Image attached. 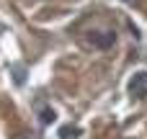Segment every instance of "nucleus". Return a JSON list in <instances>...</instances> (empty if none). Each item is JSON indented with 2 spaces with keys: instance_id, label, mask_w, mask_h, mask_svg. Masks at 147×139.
Returning <instances> with one entry per match:
<instances>
[{
  "instance_id": "5",
  "label": "nucleus",
  "mask_w": 147,
  "mask_h": 139,
  "mask_svg": "<svg viewBox=\"0 0 147 139\" xmlns=\"http://www.w3.org/2000/svg\"><path fill=\"white\" fill-rule=\"evenodd\" d=\"M13 72H16V83L21 85V83L26 80V77H23V70H21V67H13Z\"/></svg>"
},
{
  "instance_id": "6",
  "label": "nucleus",
  "mask_w": 147,
  "mask_h": 139,
  "mask_svg": "<svg viewBox=\"0 0 147 139\" xmlns=\"http://www.w3.org/2000/svg\"><path fill=\"white\" fill-rule=\"evenodd\" d=\"M16 139H31V137H16Z\"/></svg>"
},
{
  "instance_id": "4",
  "label": "nucleus",
  "mask_w": 147,
  "mask_h": 139,
  "mask_svg": "<svg viewBox=\"0 0 147 139\" xmlns=\"http://www.w3.org/2000/svg\"><path fill=\"white\" fill-rule=\"evenodd\" d=\"M59 137L62 139H78L80 137V129H78V126H62V129H59Z\"/></svg>"
},
{
  "instance_id": "7",
  "label": "nucleus",
  "mask_w": 147,
  "mask_h": 139,
  "mask_svg": "<svg viewBox=\"0 0 147 139\" xmlns=\"http://www.w3.org/2000/svg\"><path fill=\"white\" fill-rule=\"evenodd\" d=\"M124 3H129V0H124Z\"/></svg>"
},
{
  "instance_id": "1",
  "label": "nucleus",
  "mask_w": 147,
  "mask_h": 139,
  "mask_svg": "<svg viewBox=\"0 0 147 139\" xmlns=\"http://www.w3.org/2000/svg\"><path fill=\"white\" fill-rule=\"evenodd\" d=\"M129 93L134 98H145L147 95V72H137L132 80H129Z\"/></svg>"
},
{
  "instance_id": "2",
  "label": "nucleus",
  "mask_w": 147,
  "mask_h": 139,
  "mask_svg": "<svg viewBox=\"0 0 147 139\" xmlns=\"http://www.w3.org/2000/svg\"><path fill=\"white\" fill-rule=\"evenodd\" d=\"M114 41H116V34H114V31H98V34L90 36V44L98 46V49H109Z\"/></svg>"
},
{
  "instance_id": "3",
  "label": "nucleus",
  "mask_w": 147,
  "mask_h": 139,
  "mask_svg": "<svg viewBox=\"0 0 147 139\" xmlns=\"http://www.w3.org/2000/svg\"><path fill=\"white\" fill-rule=\"evenodd\" d=\"M36 108H39V121H41L44 126H47V124H52V121L57 119V113H54V108H49V106H47L44 101H39V103H36Z\"/></svg>"
}]
</instances>
